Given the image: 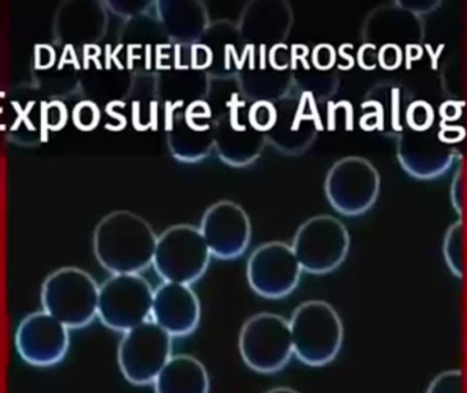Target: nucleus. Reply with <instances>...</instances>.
Instances as JSON below:
<instances>
[{"mask_svg":"<svg viewBox=\"0 0 467 393\" xmlns=\"http://www.w3.org/2000/svg\"><path fill=\"white\" fill-rule=\"evenodd\" d=\"M33 85L49 100L74 95L81 84L79 65L71 49L38 44L32 63Z\"/></svg>","mask_w":467,"mask_h":393,"instance_id":"nucleus-17","label":"nucleus"},{"mask_svg":"<svg viewBox=\"0 0 467 393\" xmlns=\"http://www.w3.org/2000/svg\"><path fill=\"white\" fill-rule=\"evenodd\" d=\"M452 206L455 212L460 214V219L467 217V169L463 164L458 163L455 169L454 177L450 188Z\"/></svg>","mask_w":467,"mask_h":393,"instance_id":"nucleus-29","label":"nucleus"},{"mask_svg":"<svg viewBox=\"0 0 467 393\" xmlns=\"http://www.w3.org/2000/svg\"><path fill=\"white\" fill-rule=\"evenodd\" d=\"M458 163L463 164V166L467 169V140L465 142V148L462 150H460V155H458Z\"/></svg>","mask_w":467,"mask_h":393,"instance_id":"nucleus-34","label":"nucleus"},{"mask_svg":"<svg viewBox=\"0 0 467 393\" xmlns=\"http://www.w3.org/2000/svg\"><path fill=\"white\" fill-rule=\"evenodd\" d=\"M202 238L211 255L219 260L241 257L252 239V224L244 209L234 201L211 205L202 214Z\"/></svg>","mask_w":467,"mask_h":393,"instance_id":"nucleus-15","label":"nucleus"},{"mask_svg":"<svg viewBox=\"0 0 467 393\" xmlns=\"http://www.w3.org/2000/svg\"><path fill=\"white\" fill-rule=\"evenodd\" d=\"M74 125L81 130H92L100 120V109L93 101L82 100L74 107Z\"/></svg>","mask_w":467,"mask_h":393,"instance_id":"nucleus-31","label":"nucleus"},{"mask_svg":"<svg viewBox=\"0 0 467 393\" xmlns=\"http://www.w3.org/2000/svg\"><path fill=\"white\" fill-rule=\"evenodd\" d=\"M66 119L63 101L49 100L33 84L18 85L5 98L3 128L16 144H40L49 131L62 128Z\"/></svg>","mask_w":467,"mask_h":393,"instance_id":"nucleus-3","label":"nucleus"},{"mask_svg":"<svg viewBox=\"0 0 467 393\" xmlns=\"http://www.w3.org/2000/svg\"><path fill=\"white\" fill-rule=\"evenodd\" d=\"M172 336L145 321L126 332L118 347V364L123 377L133 386H150L171 359Z\"/></svg>","mask_w":467,"mask_h":393,"instance_id":"nucleus-10","label":"nucleus"},{"mask_svg":"<svg viewBox=\"0 0 467 393\" xmlns=\"http://www.w3.org/2000/svg\"><path fill=\"white\" fill-rule=\"evenodd\" d=\"M463 375L461 370H446L433 378L427 393H463Z\"/></svg>","mask_w":467,"mask_h":393,"instance_id":"nucleus-30","label":"nucleus"},{"mask_svg":"<svg viewBox=\"0 0 467 393\" xmlns=\"http://www.w3.org/2000/svg\"><path fill=\"white\" fill-rule=\"evenodd\" d=\"M276 118V107L269 101H255L247 112V119H249L250 125L255 130L264 134L268 133L274 128Z\"/></svg>","mask_w":467,"mask_h":393,"instance_id":"nucleus-28","label":"nucleus"},{"mask_svg":"<svg viewBox=\"0 0 467 393\" xmlns=\"http://www.w3.org/2000/svg\"><path fill=\"white\" fill-rule=\"evenodd\" d=\"M155 7L163 32L181 46L199 43L210 27L207 7L200 0H159Z\"/></svg>","mask_w":467,"mask_h":393,"instance_id":"nucleus-21","label":"nucleus"},{"mask_svg":"<svg viewBox=\"0 0 467 393\" xmlns=\"http://www.w3.org/2000/svg\"><path fill=\"white\" fill-rule=\"evenodd\" d=\"M443 255L447 266L454 276L462 277L467 274V217L458 219L447 228L443 241Z\"/></svg>","mask_w":467,"mask_h":393,"instance_id":"nucleus-26","label":"nucleus"},{"mask_svg":"<svg viewBox=\"0 0 467 393\" xmlns=\"http://www.w3.org/2000/svg\"><path fill=\"white\" fill-rule=\"evenodd\" d=\"M210 107L204 101L191 104L185 111H174L167 126V144L172 156L185 163H196L213 148V126L208 120Z\"/></svg>","mask_w":467,"mask_h":393,"instance_id":"nucleus-18","label":"nucleus"},{"mask_svg":"<svg viewBox=\"0 0 467 393\" xmlns=\"http://www.w3.org/2000/svg\"><path fill=\"white\" fill-rule=\"evenodd\" d=\"M153 290L141 274H112L99 287L98 317L115 332L131 331L152 313Z\"/></svg>","mask_w":467,"mask_h":393,"instance_id":"nucleus-8","label":"nucleus"},{"mask_svg":"<svg viewBox=\"0 0 467 393\" xmlns=\"http://www.w3.org/2000/svg\"><path fill=\"white\" fill-rule=\"evenodd\" d=\"M265 134L239 119L238 109L233 106L213 126V148L219 158L234 167L249 166L260 158L265 145Z\"/></svg>","mask_w":467,"mask_h":393,"instance_id":"nucleus-20","label":"nucleus"},{"mask_svg":"<svg viewBox=\"0 0 467 393\" xmlns=\"http://www.w3.org/2000/svg\"><path fill=\"white\" fill-rule=\"evenodd\" d=\"M435 125V111L427 101L413 100L406 109L405 126L416 131H425Z\"/></svg>","mask_w":467,"mask_h":393,"instance_id":"nucleus-27","label":"nucleus"},{"mask_svg":"<svg viewBox=\"0 0 467 393\" xmlns=\"http://www.w3.org/2000/svg\"><path fill=\"white\" fill-rule=\"evenodd\" d=\"M239 353L257 373L272 375L290 362L294 354L290 323L274 313L252 315L239 334Z\"/></svg>","mask_w":467,"mask_h":393,"instance_id":"nucleus-7","label":"nucleus"},{"mask_svg":"<svg viewBox=\"0 0 467 393\" xmlns=\"http://www.w3.org/2000/svg\"><path fill=\"white\" fill-rule=\"evenodd\" d=\"M266 393H299V392L294 391V389H291V388H287V387H279V388L271 389V391H268Z\"/></svg>","mask_w":467,"mask_h":393,"instance_id":"nucleus-35","label":"nucleus"},{"mask_svg":"<svg viewBox=\"0 0 467 393\" xmlns=\"http://www.w3.org/2000/svg\"><path fill=\"white\" fill-rule=\"evenodd\" d=\"M150 317L170 336H189L199 328L202 304L191 285L164 282L153 291Z\"/></svg>","mask_w":467,"mask_h":393,"instance_id":"nucleus-19","label":"nucleus"},{"mask_svg":"<svg viewBox=\"0 0 467 393\" xmlns=\"http://www.w3.org/2000/svg\"><path fill=\"white\" fill-rule=\"evenodd\" d=\"M153 386L155 393H210V375L202 361L182 354L171 357Z\"/></svg>","mask_w":467,"mask_h":393,"instance_id":"nucleus-23","label":"nucleus"},{"mask_svg":"<svg viewBox=\"0 0 467 393\" xmlns=\"http://www.w3.org/2000/svg\"><path fill=\"white\" fill-rule=\"evenodd\" d=\"M302 271L326 274L342 265L350 249L348 228L331 214H318L305 220L291 244Z\"/></svg>","mask_w":467,"mask_h":393,"instance_id":"nucleus-6","label":"nucleus"},{"mask_svg":"<svg viewBox=\"0 0 467 393\" xmlns=\"http://www.w3.org/2000/svg\"><path fill=\"white\" fill-rule=\"evenodd\" d=\"M413 101L410 90L400 84H383L379 87L376 98H369L365 106L372 107L370 128H378L389 136H398L405 126L406 109Z\"/></svg>","mask_w":467,"mask_h":393,"instance_id":"nucleus-24","label":"nucleus"},{"mask_svg":"<svg viewBox=\"0 0 467 393\" xmlns=\"http://www.w3.org/2000/svg\"><path fill=\"white\" fill-rule=\"evenodd\" d=\"M99 287L82 269H57L47 276L41 287L43 310L68 329L84 328L98 315Z\"/></svg>","mask_w":467,"mask_h":393,"instance_id":"nucleus-4","label":"nucleus"},{"mask_svg":"<svg viewBox=\"0 0 467 393\" xmlns=\"http://www.w3.org/2000/svg\"><path fill=\"white\" fill-rule=\"evenodd\" d=\"M324 191L335 211L345 216H359L378 201L380 174L368 159L348 156L332 164Z\"/></svg>","mask_w":467,"mask_h":393,"instance_id":"nucleus-9","label":"nucleus"},{"mask_svg":"<svg viewBox=\"0 0 467 393\" xmlns=\"http://www.w3.org/2000/svg\"><path fill=\"white\" fill-rule=\"evenodd\" d=\"M301 272L293 249L285 242H266L247 260V283L261 298L282 299L290 295L301 280Z\"/></svg>","mask_w":467,"mask_h":393,"instance_id":"nucleus-11","label":"nucleus"},{"mask_svg":"<svg viewBox=\"0 0 467 393\" xmlns=\"http://www.w3.org/2000/svg\"><path fill=\"white\" fill-rule=\"evenodd\" d=\"M158 236L147 220L130 211L106 214L93 233V252L112 274H137L153 263Z\"/></svg>","mask_w":467,"mask_h":393,"instance_id":"nucleus-1","label":"nucleus"},{"mask_svg":"<svg viewBox=\"0 0 467 393\" xmlns=\"http://www.w3.org/2000/svg\"><path fill=\"white\" fill-rule=\"evenodd\" d=\"M290 329L294 354L307 367L331 364L342 348V320L328 302L306 301L299 305L291 315Z\"/></svg>","mask_w":467,"mask_h":393,"instance_id":"nucleus-2","label":"nucleus"},{"mask_svg":"<svg viewBox=\"0 0 467 393\" xmlns=\"http://www.w3.org/2000/svg\"><path fill=\"white\" fill-rule=\"evenodd\" d=\"M458 155L457 145L447 141L435 125L425 131L403 126L397 136L398 160L409 175L419 180L441 177L451 169Z\"/></svg>","mask_w":467,"mask_h":393,"instance_id":"nucleus-12","label":"nucleus"},{"mask_svg":"<svg viewBox=\"0 0 467 393\" xmlns=\"http://www.w3.org/2000/svg\"><path fill=\"white\" fill-rule=\"evenodd\" d=\"M210 260L200 228L177 224L159 236L152 264L164 282L189 285L204 276Z\"/></svg>","mask_w":467,"mask_h":393,"instance_id":"nucleus-5","label":"nucleus"},{"mask_svg":"<svg viewBox=\"0 0 467 393\" xmlns=\"http://www.w3.org/2000/svg\"><path fill=\"white\" fill-rule=\"evenodd\" d=\"M441 88L455 101L467 98V38L460 41L441 63Z\"/></svg>","mask_w":467,"mask_h":393,"instance_id":"nucleus-25","label":"nucleus"},{"mask_svg":"<svg viewBox=\"0 0 467 393\" xmlns=\"http://www.w3.org/2000/svg\"><path fill=\"white\" fill-rule=\"evenodd\" d=\"M403 7L408 8L411 13L416 16H422L424 14L432 13L435 8L441 5V2H424V0H416V2H400Z\"/></svg>","mask_w":467,"mask_h":393,"instance_id":"nucleus-33","label":"nucleus"},{"mask_svg":"<svg viewBox=\"0 0 467 393\" xmlns=\"http://www.w3.org/2000/svg\"><path fill=\"white\" fill-rule=\"evenodd\" d=\"M155 5L150 2H106V5L111 8L115 14L126 18H133L139 16L140 14H144L150 5Z\"/></svg>","mask_w":467,"mask_h":393,"instance_id":"nucleus-32","label":"nucleus"},{"mask_svg":"<svg viewBox=\"0 0 467 393\" xmlns=\"http://www.w3.org/2000/svg\"><path fill=\"white\" fill-rule=\"evenodd\" d=\"M16 347L26 364L36 367H54L67 356L68 328L44 310L32 313L16 329Z\"/></svg>","mask_w":467,"mask_h":393,"instance_id":"nucleus-13","label":"nucleus"},{"mask_svg":"<svg viewBox=\"0 0 467 393\" xmlns=\"http://www.w3.org/2000/svg\"><path fill=\"white\" fill-rule=\"evenodd\" d=\"M238 26L242 41L249 51L282 46L293 26V11L285 0H253L242 11Z\"/></svg>","mask_w":467,"mask_h":393,"instance_id":"nucleus-16","label":"nucleus"},{"mask_svg":"<svg viewBox=\"0 0 467 393\" xmlns=\"http://www.w3.org/2000/svg\"><path fill=\"white\" fill-rule=\"evenodd\" d=\"M109 14L106 3L98 0H66L52 19V37L62 48H87L106 36Z\"/></svg>","mask_w":467,"mask_h":393,"instance_id":"nucleus-14","label":"nucleus"},{"mask_svg":"<svg viewBox=\"0 0 467 393\" xmlns=\"http://www.w3.org/2000/svg\"><path fill=\"white\" fill-rule=\"evenodd\" d=\"M239 84L247 98L255 101L282 100L288 95L293 73L290 68H280L271 62L254 66L250 60L239 70Z\"/></svg>","mask_w":467,"mask_h":393,"instance_id":"nucleus-22","label":"nucleus"}]
</instances>
